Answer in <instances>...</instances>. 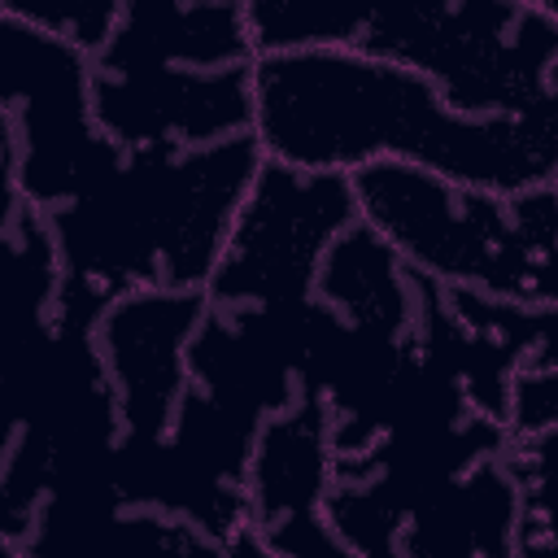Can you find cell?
Segmentation results:
<instances>
[{"label":"cell","instance_id":"obj_1","mask_svg":"<svg viewBox=\"0 0 558 558\" xmlns=\"http://www.w3.org/2000/svg\"><path fill=\"white\" fill-rule=\"evenodd\" d=\"M253 100V140L266 161L292 170L353 179L375 161H405L497 196L554 183L545 144L523 113H453L423 74L362 48L257 57Z\"/></svg>","mask_w":558,"mask_h":558},{"label":"cell","instance_id":"obj_2","mask_svg":"<svg viewBox=\"0 0 558 558\" xmlns=\"http://www.w3.org/2000/svg\"><path fill=\"white\" fill-rule=\"evenodd\" d=\"M262 166L253 135L192 153H122L100 183L48 214L65 270L57 310L100 323L140 288L205 292Z\"/></svg>","mask_w":558,"mask_h":558},{"label":"cell","instance_id":"obj_3","mask_svg":"<svg viewBox=\"0 0 558 558\" xmlns=\"http://www.w3.org/2000/svg\"><path fill=\"white\" fill-rule=\"evenodd\" d=\"M357 214L410 270L519 305H558V183L514 196L458 187L423 166L375 161L353 174Z\"/></svg>","mask_w":558,"mask_h":558},{"label":"cell","instance_id":"obj_4","mask_svg":"<svg viewBox=\"0 0 558 558\" xmlns=\"http://www.w3.org/2000/svg\"><path fill=\"white\" fill-rule=\"evenodd\" d=\"M357 48L423 74L453 113H523L558 61V13L510 0L375 4Z\"/></svg>","mask_w":558,"mask_h":558},{"label":"cell","instance_id":"obj_5","mask_svg":"<svg viewBox=\"0 0 558 558\" xmlns=\"http://www.w3.org/2000/svg\"><path fill=\"white\" fill-rule=\"evenodd\" d=\"M4 205L52 214L100 183L122 148L96 122V61L17 17H0Z\"/></svg>","mask_w":558,"mask_h":558},{"label":"cell","instance_id":"obj_6","mask_svg":"<svg viewBox=\"0 0 558 558\" xmlns=\"http://www.w3.org/2000/svg\"><path fill=\"white\" fill-rule=\"evenodd\" d=\"M357 218L362 214L349 174L266 161L240 205L218 270L205 283L209 305L235 310L314 296L327 248Z\"/></svg>","mask_w":558,"mask_h":558},{"label":"cell","instance_id":"obj_7","mask_svg":"<svg viewBox=\"0 0 558 558\" xmlns=\"http://www.w3.org/2000/svg\"><path fill=\"white\" fill-rule=\"evenodd\" d=\"M253 65L96 74V122L122 153H192L253 135Z\"/></svg>","mask_w":558,"mask_h":558},{"label":"cell","instance_id":"obj_8","mask_svg":"<svg viewBox=\"0 0 558 558\" xmlns=\"http://www.w3.org/2000/svg\"><path fill=\"white\" fill-rule=\"evenodd\" d=\"M209 314L205 292L183 288H140L118 296L96 327V344L118 397L122 432L166 436L187 379V349Z\"/></svg>","mask_w":558,"mask_h":558},{"label":"cell","instance_id":"obj_9","mask_svg":"<svg viewBox=\"0 0 558 558\" xmlns=\"http://www.w3.org/2000/svg\"><path fill=\"white\" fill-rule=\"evenodd\" d=\"M305 301V296H301ZM301 301L275 305H209L187 349L192 388L214 401L253 414L257 423L301 401L296 384V310Z\"/></svg>","mask_w":558,"mask_h":558},{"label":"cell","instance_id":"obj_10","mask_svg":"<svg viewBox=\"0 0 558 558\" xmlns=\"http://www.w3.org/2000/svg\"><path fill=\"white\" fill-rule=\"evenodd\" d=\"M253 35L244 4L209 0H131L96 57V74H157V70H235L253 65Z\"/></svg>","mask_w":558,"mask_h":558},{"label":"cell","instance_id":"obj_11","mask_svg":"<svg viewBox=\"0 0 558 558\" xmlns=\"http://www.w3.org/2000/svg\"><path fill=\"white\" fill-rule=\"evenodd\" d=\"M514 536L519 493L501 453L414 501L401 527V558H519Z\"/></svg>","mask_w":558,"mask_h":558},{"label":"cell","instance_id":"obj_12","mask_svg":"<svg viewBox=\"0 0 558 558\" xmlns=\"http://www.w3.org/2000/svg\"><path fill=\"white\" fill-rule=\"evenodd\" d=\"M336 488L331 414L318 397H301L292 410L266 418L248 462V527L266 532L283 519L323 510Z\"/></svg>","mask_w":558,"mask_h":558},{"label":"cell","instance_id":"obj_13","mask_svg":"<svg viewBox=\"0 0 558 558\" xmlns=\"http://www.w3.org/2000/svg\"><path fill=\"white\" fill-rule=\"evenodd\" d=\"M113 488L122 506L187 519L218 541H231L240 527H248V493L196 466L170 440V432L166 436L122 432L113 449Z\"/></svg>","mask_w":558,"mask_h":558},{"label":"cell","instance_id":"obj_14","mask_svg":"<svg viewBox=\"0 0 558 558\" xmlns=\"http://www.w3.org/2000/svg\"><path fill=\"white\" fill-rule=\"evenodd\" d=\"M314 296L327 301L353 327L414 336V270L362 218L327 248Z\"/></svg>","mask_w":558,"mask_h":558},{"label":"cell","instance_id":"obj_15","mask_svg":"<svg viewBox=\"0 0 558 558\" xmlns=\"http://www.w3.org/2000/svg\"><path fill=\"white\" fill-rule=\"evenodd\" d=\"M4 253H9V340H26L57 318L61 305V253L48 214L31 205H4Z\"/></svg>","mask_w":558,"mask_h":558},{"label":"cell","instance_id":"obj_16","mask_svg":"<svg viewBox=\"0 0 558 558\" xmlns=\"http://www.w3.org/2000/svg\"><path fill=\"white\" fill-rule=\"evenodd\" d=\"M262 427H266V423H257L253 414L231 410V405L214 401V397L201 392V388H187L183 401H179V410H174L170 440H174L196 466H205V471L218 475L222 484L248 493V462H253V449H257Z\"/></svg>","mask_w":558,"mask_h":558},{"label":"cell","instance_id":"obj_17","mask_svg":"<svg viewBox=\"0 0 558 558\" xmlns=\"http://www.w3.org/2000/svg\"><path fill=\"white\" fill-rule=\"evenodd\" d=\"M248 35L257 57L318 52V48H357L371 9L331 4V0H244Z\"/></svg>","mask_w":558,"mask_h":558},{"label":"cell","instance_id":"obj_18","mask_svg":"<svg viewBox=\"0 0 558 558\" xmlns=\"http://www.w3.org/2000/svg\"><path fill=\"white\" fill-rule=\"evenodd\" d=\"M506 466L519 493V558H558V427L510 436Z\"/></svg>","mask_w":558,"mask_h":558},{"label":"cell","instance_id":"obj_19","mask_svg":"<svg viewBox=\"0 0 558 558\" xmlns=\"http://www.w3.org/2000/svg\"><path fill=\"white\" fill-rule=\"evenodd\" d=\"M323 514L357 549V558H401L405 506L379 480H336Z\"/></svg>","mask_w":558,"mask_h":558},{"label":"cell","instance_id":"obj_20","mask_svg":"<svg viewBox=\"0 0 558 558\" xmlns=\"http://www.w3.org/2000/svg\"><path fill=\"white\" fill-rule=\"evenodd\" d=\"M0 17H17L96 61L122 17V4L118 0H0Z\"/></svg>","mask_w":558,"mask_h":558},{"label":"cell","instance_id":"obj_21","mask_svg":"<svg viewBox=\"0 0 558 558\" xmlns=\"http://www.w3.org/2000/svg\"><path fill=\"white\" fill-rule=\"evenodd\" d=\"M262 536L270 541V549H275L279 558H357V549L327 523L323 510L283 519V523L266 527Z\"/></svg>","mask_w":558,"mask_h":558},{"label":"cell","instance_id":"obj_22","mask_svg":"<svg viewBox=\"0 0 558 558\" xmlns=\"http://www.w3.org/2000/svg\"><path fill=\"white\" fill-rule=\"evenodd\" d=\"M227 558H279L270 549V541L257 532V527H240L231 541H227Z\"/></svg>","mask_w":558,"mask_h":558},{"label":"cell","instance_id":"obj_23","mask_svg":"<svg viewBox=\"0 0 558 558\" xmlns=\"http://www.w3.org/2000/svg\"><path fill=\"white\" fill-rule=\"evenodd\" d=\"M4 558H17V554H13V549H4Z\"/></svg>","mask_w":558,"mask_h":558}]
</instances>
